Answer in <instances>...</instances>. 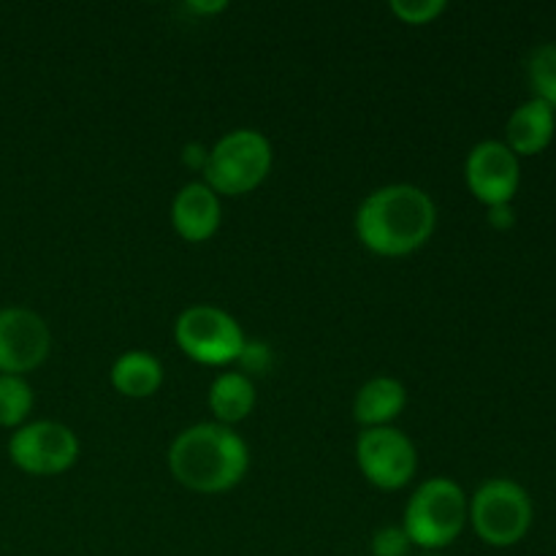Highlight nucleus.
Listing matches in <instances>:
<instances>
[{
  "label": "nucleus",
  "instance_id": "obj_1",
  "mask_svg": "<svg viewBox=\"0 0 556 556\" xmlns=\"http://www.w3.org/2000/svg\"><path fill=\"white\" fill-rule=\"evenodd\" d=\"M438 206L418 185L394 182L372 190L356 210V233L364 248L386 258L416 253L432 239Z\"/></svg>",
  "mask_w": 556,
  "mask_h": 556
},
{
  "label": "nucleus",
  "instance_id": "obj_2",
  "mask_svg": "<svg viewBox=\"0 0 556 556\" xmlns=\"http://www.w3.org/2000/svg\"><path fill=\"white\" fill-rule=\"evenodd\" d=\"M250 467L248 443L217 421L182 429L168 445V470L182 486L220 494L237 486Z\"/></svg>",
  "mask_w": 556,
  "mask_h": 556
},
{
  "label": "nucleus",
  "instance_id": "obj_3",
  "mask_svg": "<svg viewBox=\"0 0 556 556\" xmlns=\"http://www.w3.org/2000/svg\"><path fill=\"white\" fill-rule=\"evenodd\" d=\"M467 516H470V500L465 489L451 478L440 476L429 478L413 492L402 527L413 546L432 554L451 546L462 535Z\"/></svg>",
  "mask_w": 556,
  "mask_h": 556
},
{
  "label": "nucleus",
  "instance_id": "obj_4",
  "mask_svg": "<svg viewBox=\"0 0 556 556\" xmlns=\"http://www.w3.org/2000/svg\"><path fill=\"white\" fill-rule=\"evenodd\" d=\"M535 508L532 497L514 478H489L476 489L470 500L472 530L486 546L510 548L530 532Z\"/></svg>",
  "mask_w": 556,
  "mask_h": 556
},
{
  "label": "nucleus",
  "instance_id": "obj_5",
  "mask_svg": "<svg viewBox=\"0 0 556 556\" xmlns=\"http://www.w3.org/2000/svg\"><path fill=\"white\" fill-rule=\"evenodd\" d=\"M271 157V141L261 130L237 128L217 139L201 174L217 195H242L264 182Z\"/></svg>",
  "mask_w": 556,
  "mask_h": 556
},
{
  "label": "nucleus",
  "instance_id": "obj_6",
  "mask_svg": "<svg viewBox=\"0 0 556 556\" xmlns=\"http://www.w3.org/2000/svg\"><path fill=\"white\" fill-rule=\"evenodd\" d=\"M174 340L185 356L210 367L239 362L248 342L239 320L215 304H193L182 309L174 324Z\"/></svg>",
  "mask_w": 556,
  "mask_h": 556
},
{
  "label": "nucleus",
  "instance_id": "obj_7",
  "mask_svg": "<svg viewBox=\"0 0 556 556\" xmlns=\"http://www.w3.org/2000/svg\"><path fill=\"white\" fill-rule=\"evenodd\" d=\"M79 456V438L60 421H30L9 438V459L30 476H60Z\"/></svg>",
  "mask_w": 556,
  "mask_h": 556
},
{
  "label": "nucleus",
  "instance_id": "obj_8",
  "mask_svg": "<svg viewBox=\"0 0 556 556\" xmlns=\"http://www.w3.org/2000/svg\"><path fill=\"white\" fill-rule=\"evenodd\" d=\"M356 462L372 486L396 492L416 476V445L394 427L364 429L356 440Z\"/></svg>",
  "mask_w": 556,
  "mask_h": 556
},
{
  "label": "nucleus",
  "instance_id": "obj_9",
  "mask_svg": "<svg viewBox=\"0 0 556 556\" xmlns=\"http://www.w3.org/2000/svg\"><path fill=\"white\" fill-rule=\"evenodd\" d=\"M465 182L481 204H514L521 185V157L500 139H483L467 152Z\"/></svg>",
  "mask_w": 556,
  "mask_h": 556
},
{
  "label": "nucleus",
  "instance_id": "obj_10",
  "mask_svg": "<svg viewBox=\"0 0 556 556\" xmlns=\"http://www.w3.org/2000/svg\"><path fill=\"white\" fill-rule=\"evenodd\" d=\"M52 348L49 326L36 309L0 307V375H22L41 367Z\"/></svg>",
  "mask_w": 556,
  "mask_h": 556
},
{
  "label": "nucleus",
  "instance_id": "obj_11",
  "mask_svg": "<svg viewBox=\"0 0 556 556\" xmlns=\"http://www.w3.org/2000/svg\"><path fill=\"white\" fill-rule=\"evenodd\" d=\"M220 195L199 179L179 188L172 201L174 231L188 242H206L220 228Z\"/></svg>",
  "mask_w": 556,
  "mask_h": 556
},
{
  "label": "nucleus",
  "instance_id": "obj_12",
  "mask_svg": "<svg viewBox=\"0 0 556 556\" xmlns=\"http://www.w3.org/2000/svg\"><path fill=\"white\" fill-rule=\"evenodd\" d=\"M554 134L556 112L538 98H527L525 103H519L505 123V144L519 157L541 155L554 141Z\"/></svg>",
  "mask_w": 556,
  "mask_h": 556
},
{
  "label": "nucleus",
  "instance_id": "obj_13",
  "mask_svg": "<svg viewBox=\"0 0 556 556\" xmlns=\"http://www.w3.org/2000/svg\"><path fill=\"white\" fill-rule=\"evenodd\" d=\"M407 405V391L402 380L380 375V378L367 380L358 389L356 402H353V418L362 424L364 429L375 427H391L396 416L405 410Z\"/></svg>",
  "mask_w": 556,
  "mask_h": 556
},
{
  "label": "nucleus",
  "instance_id": "obj_14",
  "mask_svg": "<svg viewBox=\"0 0 556 556\" xmlns=\"http://www.w3.org/2000/svg\"><path fill=\"white\" fill-rule=\"evenodd\" d=\"M210 407L217 424L233 427V424L244 421L255 407V383L250 380V375L239 372V369L217 375L210 386Z\"/></svg>",
  "mask_w": 556,
  "mask_h": 556
},
{
  "label": "nucleus",
  "instance_id": "obj_15",
  "mask_svg": "<svg viewBox=\"0 0 556 556\" xmlns=\"http://www.w3.org/2000/svg\"><path fill=\"white\" fill-rule=\"evenodd\" d=\"M163 383V367L152 353L128 351L112 364V386L123 396L144 400L152 396Z\"/></svg>",
  "mask_w": 556,
  "mask_h": 556
},
{
  "label": "nucleus",
  "instance_id": "obj_16",
  "mask_svg": "<svg viewBox=\"0 0 556 556\" xmlns=\"http://www.w3.org/2000/svg\"><path fill=\"white\" fill-rule=\"evenodd\" d=\"M30 383L22 375H0V427L20 429L33 410Z\"/></svg>",
  "mask_w": 556,
  "mask_h": 556
},
{
  "label": "nucleus",
  "instance_id": "obj_17",
  "mask_svg": "<svg viewBox=\"0 0 556 556\" xmlns=\"http://www.w3.org/2000/svg\"><path fill=\"white\" fill-rule=\"evenodd\" d=\"M527 81L532 98L548 103L556 112V41L538 43L527 58Z\"/></svg>",
  "mask_w": 556,
  "mask_h": 556
},
{
  "label": "nucleus",
  "instance_id": "obj_18",
  "mask_svg": "<svg viewBox=\"0 0 556 556\" xmlns=\"http://www.w3.org/2000/svg\"><path fill=\"white\" fill-rule=\"evenodd\" d=\"M389 9L407 25H427L445 11V0H391Z\"/></svg>",
  "mask_w": 556,
  "mask_h": 556
},
{
  "label": "nucleus",
  "instance_id": "obj_19",
  "mask_svg": "<svg viewBox=\"0 0 556 556\" xmlns=\"http://www.w3.org/2000/svg\"><path fill=\"white\" fill-rule=\"evenodd\" d=\"M410 538H407L405 527H380L372 535V556H407L410 554Z\"/></svg>",
  "mask_w": 556,
  "mask_h": 556
},
{
  "label": "nucleus",
  "instance_id": "obj_20",
  "mask_svg": "<svg viewBox=\"0 0 556 556\" xmlns=\"http://www.w3.org/2000/svg\"><path fill=\"white\" fill-rule=\"evenodd\" d=\"M266 362H269V348L264 342H244L239 364H244L248 369H264Z\"/></svg>",
  "mask_w": 556,
  "mask_h": 556
},
{
  "label": "nucleus",
  "instance_id": "obj_21",
  "mask_svg": "<svg viewBox=\"0 0 556 556\" xmlns=\"http://www.w3.org/2000/svg\"><path fill=\"white\" fill-rule=\"evenodd\" d=\"M486 210H489V223H492L494 228H500V231H508V228H514V223H516L514 204H497V206H486Z\"/></svg>",
  "mask_w": 556,
  "mask_h": 556
},
{
  "label": "nucleus",
  "instance_id": "obj_22",
  "mask_svg": "<svg viewBox=\"0 0 556 556\" xmlns=\"http://www.w3.org/2000/svg\"><path fill=\"white\" fill-rule=\"evenodd\" d=\"M206 157H210V150H206L204 144H199V141H193V144H185L182 161L188 163L190 168H201V172H204Z\"/></svg>",
  "mask_w": 556,
  "mask_h": 556
},
{
  "label": "nucleus",
  "instance_id": "obj_23",
  "mask_svg": "<svg viewBox=\"0 0 556 556\" xmlns=\"http://www.w3.org/2000/svg\"><path fill=\"white\" fill-rule=\"evenodd\" d=\"M226 5V0H188V11H193V14H215Z\"/></svg>",
  "mask_w": 556,
  "mask_h": 556
},
{
  "label": "nucleus",
  "instance_id": "obj_24",
  "mask_svg": "<svg viewBox=\"0 0 556 556\" xmlns=\"http://www.w3.org/2000/svg\"><path fill=\"white\" fill-rule=\"evenodd\" d=\"M421 556H443V554H421Z\"/></svg>",
  "mask_w": 556,
  "mask_h": 556
}]
</instances>
